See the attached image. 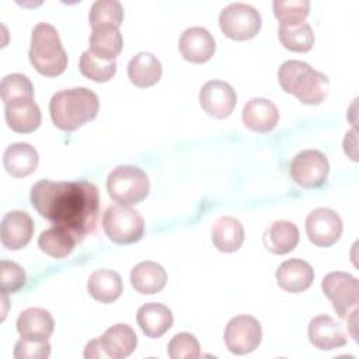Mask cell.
Here are the masks:
<instances>
[{
  "label": "cell",
  "mask_w": 359,
  "mask_h": 359,
  "mask_svg": "<svg viewBox=\"0 0 359 359\" xmlns=\"http://www.w3.org/2000/svg\"><path fill=\"white\" fill-rule=\"evenodd\" d=\"M321 289L341 318L358 309L359 285L358 279L351 273L341 271L327 273L321 282Z\"/></svg>",
  "instance_id": "obj_8"
},
{
  "label": "cell",
  "mask_w": 359,
  "mask_h": 359,
  "mask_svg": "<svg viewBox=\"0 0 359 359\" xmlns=\"http://www.w3.org/2000/svg\"><path fill=\"white\" fill-rule=\"evenodd\" d=\"M34 234V222L27 212L11 210L4 215L0 229L1 244L7 250H21Z\"/></svg>",
  "instance_id": "obj_14"
},
{
  "label": "cell",
  "mask_w": 359,
  "mask_h": 359,
  "mask_svg": "<svg viewBox=\"0 0 359 359\" xmlns=\"http://www.w3.org/2000/svg\"><path fill=\"white\" fill-rule=\"evenodd\" d=\"M289 172L297 185L303 188H318L327 181L330 164L325 154L309 149L293 157Z\"/></svg>",
  "instance_id": "obj_9"
},
{
  "label": "cell",
  "mask_w": 359,
  "mask_h": 359,
  "mask_svg": "<svg viewBox=\"0 0 359 359\" xmlns=\"http://www.w3.org/2000/svg\"><path fill=\"white\" fill-rule=\"evenodd\" d=\"M123 46L122 35L115 25L94 27L90 35V52L102 60H115Z\"/></svg>",
  "instance_id": "obj_26"
},
{
  "label": "cell",
  "mask_w": 359,
  "mask_h": 359,
  "mask_svg": "<svg viewBox=\"0 0 359 359\" xmlns=\"http://www.w3.org/2000/svg\"><path fill=\"white\" fill-rule=\"evenodd\" d=\"M87 290L95 300L105 304L112 303L122 294V278L115 271L97 269L88 278Z\"/></svg>",
  "instance_id": "obj_27"
},
{
  "label": "cell",
  "mask_w": 359,
  "mask_h": 359,
  "mask_svg": "<svg viewBox=\"0 0 359 359\" xmlns=\"http://www.w3.org/2000/svg\"><path fill=\"white\" fill-rule=\"evenodd\" d=\"M278 81L286 93L296 95L306 105L321 104L330 87L325 74L314 70L309 63L302 60L283 62L278 70Z\"/></svg>",
  "instance_id": "obj_3"
},
{
  "label": "cell",
  "mask_w": 359,
  "mask_h": 359,
  "mask_svg": "<svg viewBox=\"0 0 359 359\" xmlns=\"http://www.w3.org/2000/svg\"><path fill=\"white\" fill-rule=\"evenodd\" d=\"M90 25H115L119 27L123 21V7L116 0H97L93 3L88 14Z\"/></svg>",
  "instance_id": "obj_32"
},
{
  "label": "cell",
  "mask_w": 359,
  "mask_h": 359,
  "mask_svg": "<svg viewBox=\"0 0 359 359\" xmlns=\"http://www.w3.org/2000/svg\"><path fill=\"white\" fill-rule=\"evenodd\" d=\"M29 62L35 70L46 77H56L67 67V53L56 28L48 22L34 27L29 46Z\"/></svg>",
  "instance_id": "obj_4"
},
{
  "label": "cell",
  "mask_w": 359,
  "mask_h": 359,
  "mask_svg": "<svg viewBox=\"0 0 359 359\" xmlns=\"http://www.w3.org/2000/svg\"><path fill=\"white\" fill-rule=\"evenodd\" d=\"M130 283L133 289L142 294H154L165 286L167 272L154 261H143L133 266Z\"/></svg>",
  "instance_id": "obj_24"
},
{
  "label": "cell",
  "mask_w": 359,
  "mask_h": 359,
  "mask_svg": "<svg viewBox=\"0 0 359 359\" xmlns=\"http://www.w3.org/2000/svg\"><path fill=\"white\" fill-rule=\"evenodd\" d=\"M171 359H195L201 355V345L195 335L189 332L175 334L167 346Z\"/></svg>",
  "instance_id": "obj_35"
},
{
  "label": "cell",
  "mask_w": 359,
  "mask_h": 359,
  "mask_svg": "<svg viewBox=\"0 0 359 359\" xmlns=\"http://www.w3.org/2000/svg\"><path fill=\"white\" fill-rule=\"evenodd\" d=\"M178 48L185 60L192 63H205L213 56L216 43L206 28L191 27L181 34Z\"/></svg>",
  "instance_id": "obj_13"
},
{
  "label": "cell",
  "mask_w": 359,
  "mask_h": 359,
  "mask_svg": "<svg viewBox=\"0 0 359 359\" xmlns=\"http://www.w3.org/2000/svg\"><path fill=\"white\" fill-rule=\"evenodd\" d=\"M306 233L317 247H331L342 234V220L330 208H317L306 217Z\"/></svg>",
  "instance_id": "obj_11"
},
{
  "label": "cell",
  "mask_w": 359,
  "mask_h": 359,
  "mask_svg": "<svg viewBox=\"0 0 359 359\" xmlns=\"http://www.w3.org/2000/svg\"><path fill=\"white\" fill-rule=\"evenodd\" d=\"M279 119V112L276 105L266 98H252L243 109L244 125L259 133L272 130Z\"/></svg>",
  "instance_id": "obj_19"
},
{
  "label": "cell",
  "mask_w": 359,
  "mask_h": 359,
  "mask_svg": "<svg viewBox=\"0 0 359 359\" xmlns=\"http://www.w3.org/2000/svg\"><path fill=\"white\" fill-rule=\"evenodd\" d=\"M76 243V238L67 230L57 226L43 230L38 238L41 251L53 258L67 257L73 251Z\"/></svg>",
  "instance_id": "obj_30"
},
{
  "label": "cell",
  "mask_w": 359,
  "mask_h": 359,
  "mask_svg": "<svg viewBox=\"0 0 359 359\" xmlns=\"http://www.w3.org/2000/svg\"><path fill=\"white\" fill-rule=\"evenodd\" d=\"M102 227L111 241L118 244H132L143 237L144 220L137 210L118 203L105 210Z\"/></svg>",
  "instance_id": "obj_6"
},
{
  "label": "cell",
  "mask_w": 359,
  "mask_h": 359,
  "mask_svg": "<svg viewBox=\"0 0 359 359\" xmlns=\"http://www.w3.org/2000/svg\"><path fill=\"white\" fill-rule=\"evenodd\" d=\"M223 337L224 344L231 353L245 355L255 351L261 344V324L252 316H236L227 323Z\"/></svg>",
  "instance_id": "obj_10"
},
{
  "label": "cell",
  "mask_w": 359,
  "mask_h": 359,
  "mask_svg": "<svg viewBox=\"0 0 359 359\" xmlns=\"http://www.w3.org/2000/svg\"><path fill=\"white\" fill-rule=\"evenodd\" d=\"M1 100L6 104L34 98V86L31 80L20 73H13L3 77L0 84Z\"/></svg>",
  "instance_id": "obj_33"
},
{
  "label": "cell",
  "mask_w": 359,
  "mask_h": 359,
  "mask_svg": "<svg viewBox=\"0 0 359 359\" xmlns=\"http://www.w3.org/2000/svg\"><path fill=\"white\" fill-rule=\"evenodd\" d=\"M272 6L273 14L280 24L304 22L310 10L307 0H275Z\"/></svg>",
  "instance_id": "obj_34"
},
{
  "label": "cell",
  "mask_w": 359,
  "mask_h": 359,
  "mask_svg": "<svg viewBox=\"0 0 359 359\" xmlns=\"http://www.w3.org/2000/svg\"><path fill=\"white\" fill-rule=\"evenodd\" d=\"M278 38L292 52H309L314 45V32L307 22L279 24Z\"/></svg>",
  "instance_id": "obj_29"
},
{
  "label": "cell",
  "mask_w": 359,
  "mask_h": 359,
  "mask_svg": "<svg viewBox=\"0 0 359 359\" xmlns=\"http://www.w3.org/2000/svg\"><path fill=\"white\" fill-rule=\"evenodd\" d=\"M299 229L294 223L287 220L273 222L264 233L262 241L265 248L278 255H283L296 248L299 243Z\"/></svg>",
  "instance_id": "obj_23"
},
{
  "label": "cell",
  "mask_w": 359,
  "mask_h": 359,
  "mask_svg": "<svg viewBox=\"0 0 359 359\" xmlns=\"http://www.w3.org/2000/svg\"><path fill=\"white\" fill-rule=\"evenodd\" d=\"M161 73L160 60L149 52H139L128 63V77L132 84L140 88L154 86L160 80Z\"/></svg>",
  "instance_id": "obj_25"
},
{
  "label": "cell",
  "mask_w": 359,
  "mask_h": 359,
  "mask_svg": "<svg viewBox=\"0 0 359 359\" xmlns=\"http://www.w3.org/2000/svg\"><path fill=\"white\" fill-rule=\"evenodd\" d=\"M136 320L146 337L160 338L171 328L174 317L167 306L151 302L139 307Z\"/></svg>",
  "instance_id": "obj_18"
},
{
  "label": "cell",
  "mask_w": 359,
  "mask_h": 359,
  "mask_svg": "<svg viewBox=\"0 0 359 359\" xmlns=\"http://www.w3.org/2000/svg\"><path fill=\"white\" fill-rule=\"evenodd\" d=\"M199 104L208 115L223 119L233 112L237 104V94L229 83L210 80L199 91Z\"/></svg>",
  "instance_id": "obj_12"
},
{
  "label": "cell",
  "mask_w": 359,
  "mask_h": 359,
  "mask_svg": "<svg viewBox=\"0 0 359 359\" xmlns=\"http://www.w3.org/2000/svg\"><path fill=\"white\" fill-rule=\"evenodd\" d=\"M4 115L8 126L18 133H31L41 125V109L34 98L6 104Z\"/></svg>",
  "instance_id": "obj_20"
},
{
  "label": "cell",
  "mask_w": 359,
  "mask_h": 359,
  "mask_svg": "<svg viewBox=\"0 0 359 359\" xmlns=\"http://www.w3.org/2000/svg\"><path fill=\"white\" fill-rule=\"evenodd\" d=\"M147 174L136 165H118L107 180V191L119 205H136L149 195Z\"/></svg>",
  "instance_id": "obj_5"
},
{
  "label": "cell",
  "mask_w": 359,
  "mask_h": 359,
  "mask_svg": "<svg viewBox=\"0 0 359 359\" xmlns=\"http://www.w3.org/2000/svg\"><path fill=\"white\" fill-rule=\"evenodd\" d=\"M310 342L321 349L331 351L346 344V337L335 320L327 314L316 316L309 324Z\"/></svg>",
  "instance_id": "obj_17"
},
{
  "label": "cell",
  "mask_w": 359,
  "mask_h": 359,
  "mask_svg": "<svg viewBox=\"0 0 359 359\" xmlns=\"http://www.w3.org/2000/svg\"><path fill=\"white\" fill-rule=\"evenodd\" d=\"M31 203L42 217L67 230L76 241L95 229L100 195L91 182L41 180L31 188Z\"/></svg>",
  "instance_id": "obj_1"
},
{
  "label": "cell",
  "mask_w": 359,
  "mask_h": 359,
  "mask_svg": "<svg viewBox=\"0 0 359 359\" xmlns=\"http://www.w3.org/2000/svg\"><path fill=\"white\" fill-rule=\"evenodd\" d=\"M212 241L219 251H237L244 241V227L241 222L231 216L219 217L212 229Z\"/></svg>",
  "instance_id": "obj_28"
},
{
  "label": "cell",
  "mask_w": 359,
  "mask_h": 359,
  "mask_svg": "<svg viewBox=\"0 0 359 359\" xmlns=\"http://www.w3.org/2000/svg\"><path fill=\"white\" fill-rule=\"evenodd\" d=\"M261 24L259 13L245 3H231L219 15L222 32L234 41L254 38L261 29Z\"/></svg>",
  "instance_id": "obj_7"
},
{
  "label": "cell",
  "mask_w": 359,
  "mask_h": 359,
  "mask_svg": "<svg viewBox=\"0 0 359 359\" xmlns=\"http://www.w3.org/2000/svg\"><path fill=\"white\" fill-rule=\"evenodd\" d=\"M84 358L86 359H100V358H108L101 342L100 338L98 339H93L86 345L84 349Z\"/></svg>",
  "instance_id": "obj_38"
},
{
  "label": "cell",
  "mask_w": 359,
  "mask_h": 359,
  "mask_svg": "<svg viewBox=\"0 0 359 359\" xmlns=\"http://www.w3.org/2000/svg\"><path fill=\"white\" fill-rule=\"evenodd\" d=\"M55 328L50 313L41 307H29L20 313L17 318V331L21 338L48 341Z\"/></svg>",
  "instance_id": "obj_16"
},
{
  "label": "cell",
  "mask_w": 359,
  "mask_h": 359,
  "mask_svg": "<svg viewBox=\"0 0 359 359\" xmlns=\"http://www.w3.org/2000/svg\"><path fill=\"white\" fill-rule=\"evenodd\" d=\"M0 285L3 294L15 293L25 285V272L21 265L13 261H0Z\"/></svg>",
  "instance_id": "obj_36"
},
{
  "label": "cell",
  "mask_w": 359,
  "mask_h": 359,
  "mask_svg": "<svg viewBox=\"0 0 359 359\" xmlns=\"http://www.w3.org/2000/svg\"><path fill=\"white\" fill-rule=\"evenodd\" d=\"M100 342L108 358L123 359L136 349L137 337L130 325L115 324L102 334Z\"/></svg>",
  "instance_id": "obj_22"
},
{
  "label": "cell",
  "mask_w": 359,
  "mask_h": 359,
  "mask_svg": "<svg viewBox=\"0 0 359 359\" xmlns=\"http://www.w3.org/2000/svg\"><path fill=\"white\" fill-rule=\"evenodd\" d=\"M79 67L84 77L97 83H105L114 77L116 72V62L102 60L94 56L90 50H84L80 56Z\"/></svg>",
  "instance_id": "obj_31"
},
{
  "label": "cell",
  "mask_w": 359,
  "mask_h": 359,
  "mask_svg": "<svg viewBox=\"0 0 359 359\" xmlns=\"http://www.w3.org/2000/svg\"><path fill=\"white\" fill-rule=\"evenodd\" d=\"M314 269L303 259H286L276 269L278 285L289 293H300L311 286Z\"/></svg>",
  "instance_id": "obj_15"
},
{
  "label": "cell",
  "mask_w": 359,
  "mask_h": 359,
  "mask_svg": "<svg viewBox=\"0 0 359 359\" xmlns=\"http://www.w3.org/2000/svg\"><path fill=\"white\" fill-rule=\"evenodd\" d=\"M100 109V101L94 91L86 87H74L57 91L49 102V112L55 126L65 132L79 129L93 121Z\"/></svg>",
  "instance_id": "obj_2"
},
{
  "label": "cell",
  "mask_w": 359,
  "mask_h": 359,
  "mask_svg": "<svg viewBox=\"0 0 359 359\" xmlns=\"http://www.w3.org/2000/svg\"><path fill=\"white\" fill-rule=\"evenodd\" d=\"M39 156L29 143H13L3 154V165L6 171L17 178L32 174L38 167Z\"/></svg>",
  "instance_id": "obj_21"
},
{
  "label": "cell",
  "mask_w": 359,
  "mask_h": 359,
  "mask_svg": "<svg viewBox=\"0 0 359 359\" xmlns=\"http://www.w3.org/2000/svg\"><path fill=\"white\" fill-rule=\"evenodd\" d=\"M15 359H45L50 355V345L48 341H36L21 338L14 346Z\"/></svg>",
  "instance_id": "obj_37"
}]
</instances>
